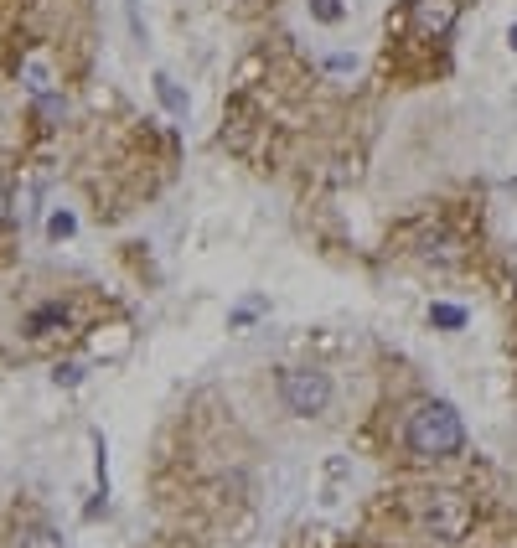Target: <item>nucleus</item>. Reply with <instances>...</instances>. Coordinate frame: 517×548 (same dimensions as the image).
<instances>
[{"label": "nucleus", "mask_w": 517, "mask_h": 548, "mask_svg": "<svg viewBox=\"0 0 517 548\" xmlns=\"http://www.w3.org/2000/svg\"><path fill=\"white\" fill-rule=\"evenodd\" d=\"M404 445L414 461H455L466 450V424L455 414V404L445 399H424L409 419H404Z\"/></svg>", "instance_id": "1"}, {"label": "nucleus", "mask_w": 517, "mask_h": 548, "mask_svg": "<svg viewBox=\"0 0 517 548\" xmlns=\"http://www.w3.org/2000/svg\"><path fill=\"white\" fill-rule=\"evenodd\" d=\"M414 512H419L424 533L440 538V543H461L476 528V507H471L466 492H455V486H430V492H419Z\"/></svg>", "instance_id": "2"}, {"label": "nucleus", "mask_w": 517, "mask_h": 548, "mask_svg": "<svg viewBox=\"0 0 517 548\" xmlns=\"http://www.w3.org/2000/svg\"><path fill=\"white\" fill-rule=\"evenodd\" d=\"M280 404L295 419H316L331 409V373L321 368H285L280 373Z\"/></svg>", "instance_id": "3"}, {"label": "nucleus", "mask_w": 517, "mask_h": 548, "mask_svg": "<svg viewBox=\"0 0 517 548\" xmlns=\"http://www.w3.org/2000/svg\"><path fill=\"white\" fill-rule=\"evenodd\" d=\"M461 21V0H409V26L424 42H445Z\"/></svg>", "instance_id": "4"}, {"label": "nucleus", "mask_w": 517, "mask_h": 548, "mask_svg": "<svg viewBox=\"0 0 517 548\" xmlns=\"http://www.w3.org/2000/svg\"><path fill=\"white\" fill-rule=\"evenodd\" d=\"M68 321H73V311H68V300H47V306H37V311H26V321H21V331L32 342H42V337H52V331H68Z\"/></svg>", "instance_id": "5"}, {"label": "nucleus", "mask_w": 517, "mask_h": 548, "mask_svg": "<svg viewBox=\"0 0 517 548\" xmlns=\"http://www.w3.org/2000/svg\"><path fill=\"white\" fill-rule=\"evenodd\" d=\"M16 548H63V533H57L52 523H26L16 533Z\"/></svg>", "instance_id": "6"}, {"label": "nucleus", "mask_w": 517, "mask_h": 548, "mask_svg": "<svg viewBox=\"0 0 517 548\" xmlns=\"http://www.w3.org/2000/svg\"><path fill=\"white\" fill-rule=\"evenodd\" d=\"M156 99L166 104V114L187 119V94H181V83H176L171 73H156Z\"/></svg>", "instance_id": "7"}, {"label": "nucleus", "mask_w": 517, "mask_h": 548, "mask_svg": "<svg viewBox=\"0 0 517 548\" xmlns=\"http://www.w3.org/2000/svg\"><path fill=\"white\" fill-rule=\"evenodd\" d=\"M430 326H440V331H461V326H466V311H461V306H450V300H435V306H430Z\"/></svg>", "instance_id": "8"}, {"label": "nucleus", "mask_w": 517, "mask_h": 548, "mask_svg": "<svg viewBox=\"0 0 517 548\" xmlns=\"http://www.w3.org/2000/svg\"><path fill=\"white\" fill-rule=\"evenodd\" d=\"M37 119H42V130H57V119H63V94H37Z\"/></svg>", "instance_id": "9"}, {"label": "nucleus", "mask_w": 517, "mask_h": 548, "mask_svg": "<svg viewBox=\"0 0 517 548\" xmlns=\"http://www.w3.org/2000/svg\"><path fill=\"white\" fill-rule=\"evenodd\" d=\"M78 233V218H73V212L63 207V212H52V218H47V238H57V243H63V238H73Z\"/></svg>", "instance_id": "10"}, {"label": "nucleus", "mask_w": 517, "mask_h": 548, "mask_svg": "<svg viewBox=\"0 0 517 548\" xmlns=\"http://www.w3.org/2000/svg\"><path fill=\"white\" fill-rule=\"evenodd\" d=\"M311 16H316L321 26H337V21L347 16V6H342V0H311Z\"/></svg>", "instance_id": "11"}, {"label": "nucleus", "mask_w": 517, "mask_h": 548, "mask_svg": "<svg viewBox=\"0 0 517 548\" xmlns=\"http://www.w3.org/2000/svg\"><path fill=\"white\" fill-rule=\"evenodd\" d=\"M424 259H455V243H450V233H430V238H424Z\"/></svg>", "instance_id": "12"}, {"label": "nucleus", "mask_w": 517, "mask_h": 548, "mask_svg": "<svg viewBox=\"0 0 517 548\" xmlns=\"http://www.w3.org/2000/svg\"><path fill=\"white\" fill-rule=\"evenodd\" d=\"M52 383H57V388H78V383H83V362H57Z\"/></svg>", "instance_id": "13"}, {"label": "nucleus", "mask_w": 517, "mask_h": 548, "mask_svg": "<svg viewBox=\"0 0 517 548\" xmlns=\"http://www.w3.org/2000/svg\"><path fill=\"white\" fill-rule=\"evenodd\" d=\"M26 88H32V99H37V94H47V88H52L42 63H26Z\"/></svg>", "instance_id": "14"}, {"label": "nucleus", "mask_w": 517, "mask_h": 548, "mask_svg": "<svg viewBox=\"0 0 517 548\" xmlns=\"http://www.w3.org/2000/svg\"><path fill=\"white\" fill-rule=\"evenodd\" d=\"M259 311H264V300H249V306H238V311H233V326H249Z\"/></svg>", "instance_id": "15"}, {"label": "nucleus", "mask_w": 517, "mask_h": 548, "mask_svg": "<svg viewBox=\"0 0 517 548\" xmlns=\"http://www.w3.org/2000/svg\"><path fill=\"white\" fill-rule=\"evenodd\" d=\"M6 218H11V192H6V176H0V228H6Z\"/></svg>", "instance_id": "16"}, {"label": "nucleus", "mask_w": 517, "mask_h": 548, "mask_svg": "<svg viewBox=\"0 0 517 548\" xmlns=\"http://www.w3.org/2000/svg\"><path fill=\"white\" fill-rule=\"evenodd\" d=\"M507 42H512V47H517V26H512V32H507Z\"/></svg>", "instance_id": "17"}, {"label": "nucleus", "mask_w": 517, "mask_h": 548, "mask_svg": "<svg viewBox=\"0 0 517 548\" xmlns=\"http://www.w3.org/2000/svg\"><path fill=\"white\" fill-rule=\"evenodd\" d=\"M512 192H517V176H512Z\"/></svg>", "instance_id": "18"}]
</instances>
